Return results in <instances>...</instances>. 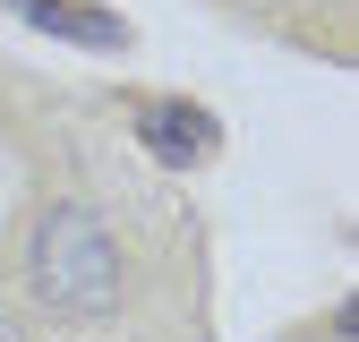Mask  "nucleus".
I'll return each instance as SVG.
<instances>
[{"mask_svg": "<svg viewBox=\"0 0 359 342\" xmlns=\"http://www.w3.org/2000/svg\"><path fill=\"white\" fill-rule=\"evenodd\" d=\"M137 137H146V154H154L163 171H197V163L214 154V111L180 103V95H154V103L137 111Z\"/></svg>", "mask_w": 359, "mask_h": 342, "instance_id": "obj_2", "label": "nucleus"}, {"mask_svg": "<svg viewBox=\"0 0 359 342\" xmlns=\"http://www.w3.org/2000/svg\"><path fill=\"white\" fill-rule=\"evenodd\" d=\"M9 9H18L34 34L77 43V52H128V26H120L111 9H86V0H9Z\"/></svg>", "mask_w": 359, "mask_h": 342, "instance_id": "obj_3", "label": "nucleus"}, {"mask_svg": "<svg viewBox=\"0 0 359 342\" xmlns=\"http://www.w3.org/2000/svg\"><path fill=\"white\" fill-rule=\"evenodd\" d=\"M26 282H34L43 308H60V317H111L120 291H128L111 223H103L95 205H77V197L43 205V223L26 240Z\"/></svg>", "mask_w": 359, "mask_h": 342, "instance_id": "obj_1", "label": "nucleus"}]
</instances>
